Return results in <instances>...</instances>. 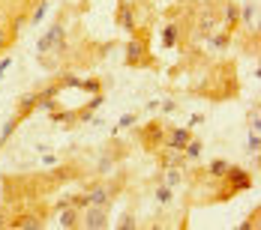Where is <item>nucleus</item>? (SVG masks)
<instances>
[{
    "mask_svg": "<svg viewBox=\"0 0 261 230\" xmlns=\"http://www.w3.org/2000/svg\"><path fill=\"white\" fill-rule=\"evenodd\" d=\"M132 227H138V215H135V209L123 212L120 221H117V230H132Z\"/></svg>",
    "mask_w": 261,
    "mask_h": 230,
    "instance_id": "393cba45",
    "label": "nucleus"
},
{
    "mask_svg": "<svg viewBox=\"0 0 261 230\" xmlns=\"http://www.w3.org/2000/svg\"><path fill=\"white\" fill-rule=\"evenodd\" d=\"M156 108H159V114H162V117H168V114H174V111H177L180 105L174 102V99H165V102H159Z\"/></svg>",
    "mask_w": 261,
    "mask_h": 230,
    "instance_id": "bb28decb",
    "label": "nucleus"
},
{
    "mask_svg": "<svg viewBox=\"0 0 261 230\" xmlns=\"http://www.w3.org/2000/svg\"><path fill=\"white\" fill-rule=\"evenodd\" d=\"M246 126L252 128V132H261V105L255 99V105H249V111H246Z\"/></svg>",
    "mask_w": 261,
    "mask_h": 230,
    "instance_id": "4be33fe9",
    "label": "nucleus"
},
{
    "mask_svg": "<svg viewBox=\"0 0 261 230\" xmlns=\"http://www.w3.org/2000/svg\"><path fill=\"white\" fill-rule=\"evenodd\" d=\"M81 227L84 230H105L111 227V206L87 204L81 209Z\"/></svg>",
    "mask_w": 261,
    "mask_h": 230,
    "instance_id": "39448f33",
    "label": "nucleus"
},
{
    "mask_svg": "<svg viewBox=\"0 0 261 230\" xmlns=\"http://www.w3.org/2000/svg\"><path fill=\"white\" fill-rule=\"evenodd\" d=\"M114 21H117L120 30H126V33H132L135 27H141L138 24V6H135V0H120V3H117Z\"/></svg>",
    "mask_w": 261,
    "mask_h": 230,
    "instance_id": "6e6552de",
    "label": "nucleus"
},
{
    "mask_svg": "<svg viewBox=\"0 0 261 230\" xmlns=\"http://www.w3.org/2000/svg\"><path fill=\"white\" fill-rule=\"evenodd\" d=\"M237 33H243V36H240V51L258 60V51H261V30H258V24L246 27V30H237Z\"/></svg>",
    "mask_w": 261,
    "mask_h": 230,
    "instance_id": "9b49d317",
    "label": "nucleus"
},
{
    "mask_svg": "<svg viewBox=\"0 0 261 230\" xmlns=\"http://www.w3.org/2000/svg\"><path fill=\"white\" fill-rule=\"evenodd\" d=\"M0 150H3V144H0Z\"/></svg>",
    "mask_w": 261,
    "mask_h": 230,
    "instance_id": "473e14b6",
    "label": "nucleus"
},
{
    "mask_svg": "<svg viewBox=\"0 0 261 230\" xmlns=\"http://www.w3.org/2000/svg\"><path fill=\"white\" fill-rule=\"evenodd\" d=\"M246 153H249V155H258L261 153V135H258V132H252V128L246 132Z\"/></svg>",
    "mask_w": 261,
    "mask_h": 230,
    "instance_id": "5701e85b",
    "label": "nucleus"
},
{
    "mask_svg": "<svg viewBox=\"0 0 261 230\" xmlns=\"http://www.w3.org/2000/svg\"><path fill=\"white\" fill-rule=\"evenodd\" d=\"M258 24V0H246L240 3V30Z\"/></svg>",
    "mask_w": 261,
    "mask_h": 230,
    "instance_id": "2eb2a0df",
    "label": "nucleus"
},
{
    "mask_svg": "<svg viewBox=\"0 0 261 230\" xmlns=\"http://www.w3.org/2000/svg\"><path fill=\"white\" fill-rule=\"evenodd\" d=\"M159 182H165V185L177 188V185L186 182V171H183V168H165V171H159Z\"/></svg>",
    "mask_w": 261,
    "mask_h": 230,
    "instance_id": "a211bd4d",
    "label": "nucleus"
},
{
    "mask_svg": "<svg viewBox=\"0 0 261 230\" xmlns=\"http://www.w3.org/2000/svg\"><path fill=\"white\" fill-rule=\"evenodd\" d=\"M189 138H192V126H168L165 128V141H162V147H168V150H180L189 144Z\"/></svg>",
    "mask_w": 261,
    "mask_h": 230,
    "instance_id": "1a4fd4ad",
    "label": "nucleus"
},
{
    "mask_svg": "<svg viewBox=\"0 0 261 230\" xmlns=\"http://www.w3.org/2000/svg\"><path fill=\"white\" fill-rule=\"evenodd\" d=\"M6 21H9V15H6V6L0 3V24H6Z\"/></svg>",
    "mask_w": 261,
    "mask_h": 230,
    "instance_id": "2f4dec72",
    "label": "nucleus"
},
{
    "mask_svg": "<svg viewBox=\"0 0 261 230\" xmlns=\"http://www.w3.org/2000/svg\"><path fill=\"white\" fill-rule=\"evenodd\" d=\"M231 42H234V36H231V33H225L222 27H219V30H213L207 39H204L207 51H216V54H225L228 48H231Z\"/></svg>",
    "mask_w": 261,
    "mask_h": 230,
    "instance_id": "f8f14e48",
    "label": "nucleus"
},
{
    "mask_svg": "<svg viewBox=\"0 0 261 230\" xmlns=\"http://www.w3.org/2000/svg\"><path fill=\"white\" fill-rule=\"evenodd\" d=\"M258 209H255V212H249V218H246V221H243V224H240V230H249V227H258Z\"/></svg>",
    "mask_w": 261,
    "mask_h": 230,
    "instance_id": "cd10ccee",
    "label": "nucleus"
},
{
    "mask_svg": "<svg viewBox=\"0 0 261 230\" xmlns=\"http://www.w3.org/2000/svg\"><path fill=\"white\" fill-rule=\"evenodd\" d=\"M165 123H162V117H153V120H147L144 126L135 128V144L144 150V153H156L159 147H162V141H165Z\"/></svg>",
    "mask_w": 261,
    "mask_h": 230,
    "instance_id": "20e7f679",
    "label": "nucleus"
},
{
    "mask_svg": "<svg viewBox=\"0 0 261 230\" xmlns=\"http://www.w3.org/2000/svg\"><path fill=\"white\" fill-rule=\"evenodd\" d=\"M219 27L225 33L237 36V30H240V3L237 0H222L219 3Z\"/></svg>",
    "mask_w": 261,
    "mask_h": 230,
    "instance_id": "0eeeda50",
    "label": "nucleus"
},
{
    "mask_svg": "<svg viewBox=\"0 0 261 230\" xmlns=\"http://www.w3.org/2000/svg\"><path fill=\"white\" fill-rule=\"evenodd\" d=\"M36 111H39V87H33V90L21 93V96L15 99V111H12L9 117H12V120H15V123L21 126L27 117H33Z\"/></svg>",
    "mask_w": 261,
    "mask_h": 230,
    "instance_id": "423d86ee",
    "label": "nucleus"
},
{
    "mask_svg": "<svg viewBox=\"0 0 261 230\" xmlns=\"http://www.w3.org/2000/svg\"><path fill=\"white\" fill-rule=\"evenodd\" d=\"M153 198H156V206H171L174 204V188L165 185V182H153Z\"/></svg>",
    "mask_w": 261,
    "mask_h": 230,
    "instance_id": "6ab92c4d",
    "label": "nucleus"
},
{
    "mask_svg": "<svg viewBox=\"0 0 261 230\" xmlns=\"http://www.w3.org/2000/svg\"><path fill=\"white\" fill-rule=\"evenodd\" d=\"M228 168H231V161H228V158H210V161H207V168H204L201 174H204L207 179H222Z\"/></svg>",
    "mask_w": 261,
    "mask_h": 230,
    "instance_id": "f3484780",
    "label": "nucleus"
},
{
    "mask_svg": "<svg viewBox=\"0 0 261 230\" xmlns=\"http://www.w3.org/2000/svg\"><path fill=\"white\" fill-rule=\"evenodd\" d=\"M9 66H12V57H0V81H3V75H6Z\"/></svg>",
    "mask_w": 261,
    "mask_h": 230,
    "instance_id": "c756f323",
    "label": "nucleus"
},
{
    "mask_svg": "<svg viewBox=\"0 0 261 230\" xmlns=\"http://www.w3.org/2000/svg\"><path fill=\"white\" fill-rule=\"evenodd\" d=\"M129 153H132V144L114 135V138H111V141L102 147L99 161L93 165V171H90V174H93V177H105V174L117 171V168H120V161H123V158H129Z\"/></svg>",
    "mask_w": 261,
    "mask_h": 230,
    "instance_id": "f03ea898",
    "label": "nucleus"
},
{
    "mask_svg": "<svg viewBox=\"0 0 261 230\" xmlns=\"http://www.w3.org/2000/svg\"><path fill=\"white\" fill-rule=\"evenodd\" d=\"M57 224L63 230H79L81 227V209L79 206H63V209H57Z\"/></svg>",
    "mask_w": 261,
    "mask_h": 230,
    "instance_id": "ddd939ff",
    "label": "nucleus"
},
{
    "mask_svg": "<svg viewBox=\"0 0 261 230\" xmlns=\"http://www.w3.org/2000/svg\"><path fill=\"white\" fill-rule=\"evenodd\" d=\"M18 24H21V21H15V24H9V21H6V24H0V54L9 51V48L18 42V33H21Z\"/></svg>",
    "mask_w": 261,
    "mask_h": 230,
    "instance_id": "dca6fc26",
    "label": "nucleus"
},
{
    "mask_svg": "<svg viewBox=\"0 0 261 230\" xmlns=\"http://www.w3.org/2000/svg\"><path fill=\"white\" fill-rule=\"evenodd\" d=\"M81 90H87V93H102V84H99V78H87V81H79Z\"/></svg>",
    "mask_w": 261,
    "mask_h": 230,
    "instance_id": "a878e982",
    "label": "nucleus"
},
{
    "mask_svg": "<svg viewBox=\"0 0 261 230\" xmlns=\"http://www.w3.org/2000/svg\"><path fill=\"white\" fill-rule=\"evenodd\" d=\"M201 120H204V114H192V117H189V126H198Z\"/></svg>",
    "mask_w": 261,
    "mask_h": 230,
    "instance_id": "7c9ffc66",
    "label": "nucleus"
},
{
    "mask_svg": "<svg viewBox=\"0 0 261 230\" xmlns=\"http://www.w3.org/2000/svg\"><path fill=\"white\" fill-rule=\"evenodd\" d=\"M123 63L129 66V69H147V66H156V60H153V54H150V33H147V27H135L129 33V42L123 45Z\"/></svg>",
    "mask_w": 261,
    "mask_h": 230,
    "instance_id": "f257e3e1",
    "label": "nucleus"
},
{
    "mask_svg": "<svg viewBox=\"0 0 261 230\" xmlns=\"http://www.w3.org/2000/svg\"><path fill=\"white\" fill-rule=\"evenodd\" d=\"M51 117V123H57V126L63 128V132H72V128H79V111H66V108H57V111H51L48 114Z\"/></svg>",
    "mask_w": 261,
    "mask_h": 230,
    "instance_id": "4468645a",
    "label": "nucleus"
},
{
    "mask_svg": "<svg viewBox=\"0 0 261 230\" xmlns=\"http://www.w3.org/2000/svg\"><path fill=\"white\" fill-rule=\"evenodd\" d=\"M9 212H12L9 206H6V204H0V230H6V227H9Z\"/></svg>",
    "mask_w": 261,
    "mask_h": 230,
    "instance_id": "c85d7f7f",
    "label": "nucleus"
},
{
    "mask_svg": "<svg viewBox=\"0 0 261 230\" xmlns=\"http://www.w3.org/2000/svg\"><path fill=\"white\" fill-rule=\"evenodd\" d=\"M138 120H141V111H138V108H135V111H126V114L117 120V126L111 128V135H117V132H123V128H135Z\"/></svg>",
    "mask_w": 261,
    "mask_h": 230,
    "instance_id": "aec40b11",
    "label": "nucleus"
},
{
    "mask_svg": "<svg viewBox=\"0 0 261 230\" xmlns=\"http://www.w3.org/2000/svg\"><path fill=\"white\" fill-rule=\"evenodd\" d=\"M153 155H156V168H159V171H165V168H183V171H186V165H189V161H186V155H183L180 150L159 147Z\"/></svg>",
    "mask_w": 261,
    "mask_h": 230,
    "instance_id": "9d476101",
    "label": "nucleus"
},
{
    "mask_svg": "<svg viewBox=\"0 0 261 230\" xmlns=\"http://www.w3.org/2000/svg\"><path fill=\"white\" fill-rule=\"evenodd\" d=\"M48 215H51L48 206H18L9 212V230H42Z\"/></svg>",
    "mask_w": 261,
    "mask_h": 230,
    "instance_id": "7ed1b4c3",
    "label": "nucleus"
},
{
    "mask_svg": "<svg viewBox=\"0 0 261 230\" xmlns=\"http://www.w3.org/2000/svg\"><path fill=\"white\" fill-rule=\"evenodd\" d=\"M15 132H18V123H15V120H12V117H9V120H6V123H3V132H0V144H3V147H6V144H9V141H12V135H15Z\"/></svg>",
    "mask_w": 261,
    "mask_h": 230,
    "instance_id": "b1692460",
    "label": "nucleus"
},
{
    "mask_svg": "<svg viewBox=\"0 0 261 230\" xmlns=\"http://www.w3.org/2000/svg\"><path fill=\"white\" fill-rule=\"evenodd\" d=\"M201 150H204V141L192 135V138H189V144L183 147V155H186V161H198V158H201Z\"/></svg>",
    "mask_w": 261,
    "mask_h": 230,
    "instance_id": "412c9836",
    "label": "nucleus"
}]
</instances>
